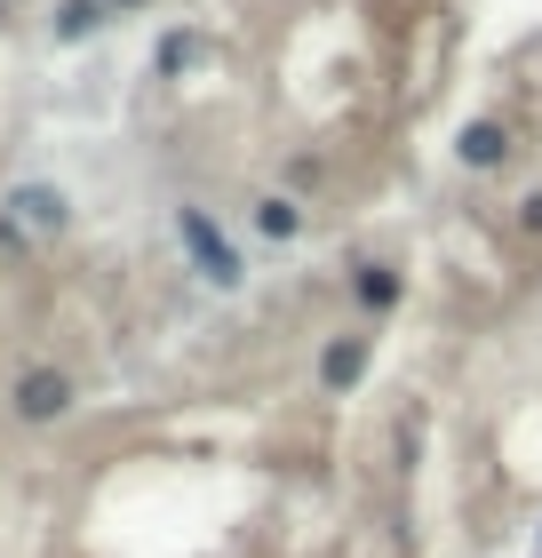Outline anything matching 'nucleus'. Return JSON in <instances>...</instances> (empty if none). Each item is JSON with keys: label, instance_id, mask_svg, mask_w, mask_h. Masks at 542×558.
<instances>
[{"label": "nucleus", "instance_id": "obj_10", "mask_svg": "<svg viewBox=\"0 0 542 558\" xmlns=\"http://www.w3.org/2000/svg\"><path fill=\"white\" fill-rule=\"evenodd\" d=\"M96 9H105V16H112V9H144V0H96Z\"/></svg>", "mask_w": 542, "mask_h": 558}, {"label": "nucleus", "instance_id": "obj_9", "mask_svg": "<svg viewBox=\"0 0 542 558\" xmlns=\"http://www.w3.org/2000/svg\"><path fill=\"white\" fill-rule=\"evenodd\" d=\"M519 223H527V232H542V192H534V199H519Z\"/></svg>", "mask_w": 542, "mask_h": 558}, {"label": "nucleus", "instance_id": "obj_3", "mask_svg": "<svg viewBox=\"0 0 542 558\" xmlns=\"http://www.w3.org/2000/svg\"><path fill=\"white\" fill-rule=\"evenodd\" d=\"M9 223L24 232V223H33V232H64V192L57 184H16L9 192Z\"/></svg>", "mask_w": 542, "mask_h": 558}, {"label": "nucleus", "instance_id": "obj_6", "mask_svg": "<svg viewBox=\"0 0 542 558\" xmlns=\"http://www.w3.org/2000/svg\"><path fill=\"white\" fill-rule=\"evenodd\" d=\"M296 223H303L296 199H255V232L264 240H296Z\"/></svg>", "mask_w": 542, "mask_h": 558}, {"label": "nucleus", "instance_id": "obj_4", "mask_svg": "<svg viewBox=\"0 0 542 558\" xmlns=\"http://www.w3.org/2000/svg\"><path fill=\"white\" fill-rule=\"evenodd\" d=\"M510 160V129L503 120H471L462 129V168H503Z\"/></svg>", "mask_w": 542, "mask_h": 558}, {"label": "nucleus", "instance_id": "obj_7", "mask_svg": "<svg viewBox=\"0 0 542 558\" xmlns=\"http://www.w3.org/2000/svg\"><path fill=\"white\" fill-rule=\"evenodd\" d=\"M359 303H368V312H392V303H399V271L368 264V271H359Z\"/></svg>", "mask_w": 542, "mask_h": 558}, {"label": "nucleus", "instance_id": "obj_5", "mask_svg": "<svg viewBox=\"0 0 542 558\" xmlns=\"http://www.w3.org/2000/svg\"><path fill=\"white\" fill-rule=\"evenodd\" d=\"M368 336H344V343H327V360H320V384L327 391H344V384H359V375H368Z\"/></svg>", "mask_w": 542, "mask_h": 558}, {"label": "nucleus", "instance_id": "obj_8", "mask_svg": "<svg viewBox=\"0 0 542 558\" xmlns=\"http://www.w3.org/2000/svg\"><path fill=\"white\" fill-rule=\"evenodd\" d=\"M96 24H112L105 9H96V0H64V9H57V33H64V40H81V33H96Z\"/></svg>", "mask_w": 542, "mask_h": 558}, {"label": "nucleus", "instance_id": "obj_2", "mask_svg": "<svg viewBox=\"0 0 542 558\" xmlns=\"http://www.w3.org/2000/svg\"><path fill=\"white\" fill-rule=\"evenodd\" d=\"M72 408V375L64 367H24L16 375V415L24 423H57Z\"/></svg>", "mask_w": 542, "mask_h": 558}, {"label": "nucleus", "instance_id": "obj_1", "mask_svg": "<svg viewBox=\"0 0 542 558\" xmlns=\"http://www.w3.org/2000/svg\"><path fill=\"white\" fill-rule=\"evenodd\" d=\"M176 232H184L200 279H216V288H240V256H231V240L208 223V208H176Z\"/></svg>", "mask_w": 542, "mask_h": 558}]
</instances>
